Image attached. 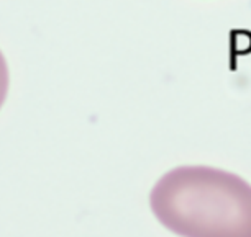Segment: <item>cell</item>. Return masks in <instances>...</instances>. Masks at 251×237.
Listing matches in <instances>:
<instances>
[{
	"label": "cell",
	"instance_id": "cell-1",
	"mask_svg": "<svg viewBox=\"0 0 251 237\" xmlns=\"http://www.w3.org/2000/svg\"><path fill=\"white\" fill-rule=\"evenodd\" d=\"M150 205L164 227L182 237H251V185L225 170L191 165L169 170Z\"/></svg>",
	"mask_w": 251,
	"mask_h": 237
},
{
	"label": "cell",
	"instance_id": "cell-2",
	"mask_svg": "<svg viewBox=\"0 0 251 237\" xmlns=\"http://www.w3.org/2000/svg\"><path fill=\"white\" fill-rule=\"evenodd\" d=\"M7 90H8V69H7V61L3 58V54L0 53V108H2L3 102L7 98Z\"/></svg>",
	"mask_w": 251,
	"mask_h": 237
}]
</instances>
